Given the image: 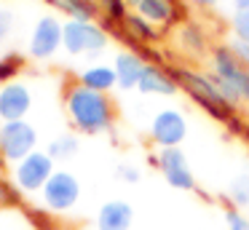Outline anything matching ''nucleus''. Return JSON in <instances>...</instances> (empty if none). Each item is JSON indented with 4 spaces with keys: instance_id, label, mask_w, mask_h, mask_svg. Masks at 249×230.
<instances>
[{
    "instance_id": "nucleus-30",
    "label": "nucleus",
    "mask_w": 249,
    "mask_h": 230,
    "mask_svg": "<svg viewBox=\"0 0 249 230\" xmlns=\"http://www.w3.org/2000/svg\"><path fill=\"white\" fill-rule=\"evenodd\" d=\"M233 8L236 11H249V0H233Z\"/></svg>"
},
{
    "instance_id": "nucleus-16",
    "label": "nucleus",
    "mask_w": 249,
    "mask_h": 230,
    "mask_svg": "<svg viewBox=\"0 0 249 230\" xmlns=\"http://www.w3.org/2000/svg\"><path fill=\"white\" fill-rule=\"evenodd\" d=\"M121 24H124V30L140 43H153V40L161 37V30H158L156 24H150L147 19H142L140 14H126Z\"/></svg>"
},
{
    "instance_id": "nucleus-13",
    "label": "nucleus",
    "mask_w": 249,
    "mask_h": 230,
    "mask_svg": "<svg viewBox=\"0 0 249 230\" xmlns=\"http://www.w3.org/2000/svg\"><path fill=\"white\" fill-rule=\"evenodd\" d=\"M145 64L147 62L140 56V53H134V51H118L115 53L113 70H115V78H118V88H124V91L137 88Z\"/></svg>"
},
{
    "instance_id": "nucleus-29",
    "label": "nucleus",
    "mask_w": 249,
    "mask_h": 230,
    "mask_svg": "<svg viewBox=\"0 0 249 230\" xmlns=\"http://www.w3.org/2000/svg\"><path fill=\"white\" fill-rule=\"evenodd\" d=\"M188 3L198 5V8H214V3H217V0H188Z\"/></svg>"
},
{
    "instance_id": "nucleus-5",
    "label": "nucleus",
    "mask_w": 249,
    "mask_h": 230,
    "mask_svg": "<svg viewBox=\"0 0 249 230\" xmlns=\"http://www.w3.org/2000/svg\"><path fill=\"white\" fill-rule=\"evenodd\" d=\"M54 158L43 150H35L30 153L24 160H19L14 166V185H17L19 193H27V195H35L46 187V182L54 174Z\"/></svg>"
},
{
    "instance_id": "nucleus-27",
    "label": "nucleus",
    "mask_w": 249,
    "mask_h": 230,
    "mask_svg": "<svg viewBox=\"0 0 249 230\" xmlns=\"http://www.w3.org/2000/svg\"><path fill=\"white\" fill-rule=\"evenodd\" d=\"M14 30V14L8 8H0V43L6 40Z\"/></svg>"
},
{
    "instance_id": "nucleus-10",
    "label": "nucleus",
    "mask_w": 249,
    "mask_h": 230,
    "mask_svg": "<svg viewBox=\"0 0 249 230\" xmlns=\"http://www.w3.org/2000/svg\"><path fill=\"white\" fill-rule=\"evenodd\" d=\"M33 107V94L24 83L14 80L0 88V123L8 121H24V115Z\"/></svg>"
},
{
    "instance_id": "nucleus-4",
    "label": "nucleus",
    "mask_w": 249,
    "mask_h": 230,
    "mask_svg": "<svg viewBox=\"0 0 249 230\" xmlns=\"http://www.w3.org/2000/svg\"><path fill=\"white\" fill-rule=\"evenodd\" d=\"M35 150H38V128L27 118L0 123V155H3V160L17 166Z\"/></svg>"
},
{
    "instance_id": "nucleus-12",
    "label": "nucleus",
    "mask_w": 249,
    "mask_h": 230,
    "mask_svg": "<svg viewBox=\"0 0 249 230\" xmlns=\"http://www.w3.org/2000/svg\"><path fill=\"white\" fill-rule=\"evenodd\" d=\"M131 222H134V209L121 198L99 206L97 230H131Z\"/></svg>"
},
{
    "instance_id": "nucleus-28",
    "label": "nucleus",
    "mask_w": 249,
    "mask_h": 230,
    "mask_svg": "<svg viewBox=\"0 0 249 230\" xmlns=\"http://www.w3.org/2000/svg\"><path fill=\"white\" fill-rule=\"evenodd\" d=\"M17 201H19V198H17V190H14L8 182L0 179V209H3V206H14Z\"/></svg>"
},
{
    "instance_id": "nucleus-2",
    "label": "nucleus",
    "mask_w": 249,
    "mask_h": 230,
    "mask_svg": "<svg viewBox=\"0 0 249 230\" xmlns=\"http://www.w3.org/2000/svg\"><path fill=\"white\" fill-rule=\"evenodd\" d=\"M212 78L231 107L238 102L249 105V67H244L228 46H217L212 51Z\"/></svg>"
},
{
    "instance_id": "nucleus-9",
    "label": "nucleus",
    "mask_w": 249,
    "mask_h": 230,
    "mask_svg": "<svg viewBox=\"0 0 249 230\" xmlns=\"http://www.w3.org/2000/svg\"><path fill=\"white\" fill-rule=\"evenodd\" d=\"M62 46V21L56 16H40L30 32V56L33 59H51Z\"/></svg>"
},
{
    "instance_id": "nucleus-7",
    "label": "nucleus",
    "mask_w": 249,
    "mask_h": 230,
    "mask_svg": "<svg viewBox=\"0 0 249 230\" xmlns=\"http://www.w3.org/2000/svg\"><path fill=\"white\" fill-rule=\"evenodd\" d=\"M150 137L158 144V150L166 147H179L188 137V121L179 110L166 107V110H158L150 121Z\"/></svg>"
},
{
    "instance_id": "nucleus-1",
    "label": "nucleus",
    "mask_w": 249,
    "mask_h": 230,
    "mask_svg": "<svg viewBox=\"0 0 249 230\" xmlns=\"http://www.w3.org/2000/svg\"><path fill=\"white\" fill-rule=\"evenodd\" d=\"M65 110H67V121L81 134H105L115 123V102L107 94L91 91L81 83L67 88Z\"/></svg>"
},
{
    "instance_id": "nucleus-24",
    "label": "nucleus",
    "mask_w": 249,
    "mask_h": 230,
    "mask_svg": "<svg viewBox=\"0 0 249 230\" xmlns=\"http://www.w3.org/2000/svg\"><path fill=\"white\" fill-rule=\"evenodd\" d=\"M102 5L107 8V14L113 21H124V16L129 14V11H126V0H102Z\"/></svg>"
},
{
    "instance_id": "nucleus-21",
    "label": "nucleus",
    "mask_w": 249,
    "mask_h": 230,
    "mask_svg": "<svg viewBox=\"0 0 249 230\" xmlns=\"http://www.w3.org/2000/svg\"><path fill=\"white\" fill-rule=\"evenodd\" d=\"M222 222H225V230H249V214H244V209L238 206H225Z\"/></svg>"
},
{
    "instance_id": "nucleus-26",
    "label": "nucleus",
    "mask_w": 249,
    "mask_h": 230,
    "mask_svg": "<svg viewBox=\"0 0 249 230\" xmlns=\"http://www.w3.org/2000/svg\"><path fill=\"white\" fill-rule=\"evenodd\" d=\"M228 48L236 53V59L244 64V67H249V43H247V40H238V37H233Z\"/></svg>"
},
{
    "instance_id": "nucleus-15",
    "label": "nucleus",
    "mask_w": 249,
    "mask_h": 230,
    "mask_svg": "<svg viewBox=\"0 0 249 230\" xmlns=\"http://www.w3.org/2000/svg\"><path fill=\"white\" fill-rule=\"evenodd\" d=\"M81 86L91 91H99V94H107L118 86V78H115V70L110 64H89L86 70H81Z\"/></svg>"
},
{
    "instance_id": "nucleus-6",
    "label": "nucleus",
    "mask_w": 249,
    "mask_h": 230,
    "mask_svg": "<svg viewBox=\"0 0 249 230\" xmlns=\"http://www.w3.org/2000/svg\"><path fill=\"white\" fill-rule=\"evenodd\" d=\"M78 198H81V182L72 171H65V169H56L51 174V179L46 182V187L40 190V201L51 214L70 212L78 203Z\"/></svg>"
},
{
    "instance_id": "nucleus-14",
    "label": "nucleus",
    "mask_w": 249,
    "mask_h": 230,
    "mask_svg": "<svg viewBox=\"0 0 249 230\" xmlns=\"http://www.w3.org/2000/svg\"><path fill=\"white\" fill-rule=\"evenodd\" d=\"M134 5V14H140L142 19H147L150 24L161 27L177 19V8L179 5L174 0H129Z\"/></svg>"
},
{
    "instance_id": "nucleus-8",
    "label": "nucleus",
    "mask_w": 249,
    "mask_h": 230,
    "mask_svg": "<svg viewBox=\"0 0 249 230\" xmlns=\"http://www.w3.org/2000/svg\"><path fill=\"white\" fill-rule=\"evenodd\" d=\"M153 163L161 169L163 179L174 187V190H196V177L190 169L188 158L179 147H166L158 150V155H153Z\"/></svg>"
},
{
    "instance_id": "nucleus-3",
    "label": "nucleus",
    "mask_w": 249,
    "mask_h": 230,
    "mask_svg": "<svg viewBox=\"0 0 249 230\" xmlns=\"http://www.w3.org/2000/svg\"><path fill=\"white\" fill-rule=\"evenodd\" d=\"M110 35L102 24L97 21H78V19H67L62 24V46L67 53L81 56V53H99L107 46Z\"/></svg>"
},
{
    "instance_id": "nucleus-18",
    "label": "nucleus",
    "mask_w": 249,
    "mask_h": 230,
    "mask_svg": "<svg viewBox=\"0 0 249 230\" xmlns=\"http://www.w3.org/2000/svg\"><path fill=\"white\" fill-rule=\"evenodd\" d=\"M78 147H81V139H78L75 134H59V137H54L49 142V150H46V153L54 160H70L72 155L78 153Z\"/></svg>"
},
{
    "instance_id": "nucleus-25",
    "label": "nucleus",
    "mask_w": 249,
    "mask_h": 230,
    "mask_svg": "<svg viewBox=\"0 0 249 230\" xmlns=\"http://www.w3.org/2000/svg\"><path fill=\"white\" fill-rule=\"evenodd\" d=\"M115 177H118L121 182H126V185H134V182H140V169L131 163H121L118 169H115Z\"/></svg>"
},
{
    "instance_id": "nucleus-23",
    "label": "nucleus",
    "mask_w": 249,
    "mask_h": 230,
    "mask_svg": "<svg viewBox=\"0 0 249 230\" xmlns=\"http://www.w3.org/2000/svg\"><path fill=\"white\" fill-rule=\"evenodd\" d=\"M231 27H233V37L249 43V11H233Z\"/></svg>"
},
{
    "instance_id": "nucleus-22",
    "label": "nucleus",
    "mask_w": 249,
    "mask_h": 230,
    "mask_svg": "<svg viewBox=\"0 0 249 230\" xmlns=\"http://www.w3.org/2000/svg\"><path fill=\"white\" fill-rule=\"evenodd\" d=\"M22 70V56L19 53H6L0 59V83H14V75Z\"/></svg>"
},
{
    "instance_id": "nucleus-17",
    "label": "nucleus",
    "mask_w": 249,
    "mask_h": 230,
    "mask_svg": "<svg viewBox=\"0 0 249 230\" xmlns=\"http://www.w3.org/2000/svg\"><path fill=\"white\" fill-rule=\"evenodd\" d=\"M49 3L62 8L70 19H78V21H94V16L99 14L94 0H49Z\"/></svg>"
},
{
    "instance_id": "nucleus-11",
    "label": "nucleus",
    "mask_w": 249,
    "mask_h": 230,
    "mask_svg": "<svg viewBox=\"0 0 249 230\" xmlns=\"http://www.w3.org/2000/svg\"><path fill=\"white\" fill-rule=\"evenodd\" d=\"M137 91L147 96H174L179 91L177 80L172 78L169 67H161L156 62H147L145 70H142V78L137 83Z\"/></svg>"
},
{
    "instance_id": "nucleus-19",
    "label": "nucleus",
    "mask_w": 249,
    "mask_h": 230,
    "mask_svg": "<svg viewBox=\"0 0 249 230\" xmlns=\"http://www.w3.org/2000/svg\"><path fill=\"white\" fill-rule=\"evenodd\" d=\"M179 40H182V46L188 48L190 53H204V48H206V32L201 30L198 24L185 21V24L179 27Z\"/></svg>"
},
{
    "instance_id": "nucleus-20",
    "label": "nucleus",
    "mask_w": 249,
    "mask_h": 230,
    "mask_svg": "<svg viewBox=\"0 0 249 230\" xmlns=\"http://www.w3.org/2000/svg\"><path fill=\"white\" fill-rule=\"evenodd\" d=\"M228 195H231L233 206H238V209L249 206V174H238L236 179H231Z\"/></svg>"
}]
</instances>
